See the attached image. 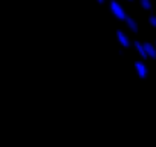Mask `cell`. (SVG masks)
<instances>
[{
  "label": "cell",
  "mask_w": 156,
  "mask_h": 147,
  "mask_svg": "<svg viewBox=\"0 0 156 147\" xmlns=\"http://www.w3.org/2000/svg\"><path fill=\"white\" fill-rule=\"evenodd\" d=\"M110 13L115 16V19H118V20H121V22H124V20L127 19V14H126L124 8L116 2V0H112V2H110Z\"/></svg>",
  "instance_id": "6da1fadb"
},
{
  "label": "cell",
  "mask_w": 156,
  "mask_h": 147,
  "mask_svg": "<svg viewBox=\"0 0 156 147\" xmlns=\"http://www.w3.org/2000/svg\"><path fill=\"white\" fill-rule=\"evenodd\" d=\"M116 38H118V41H119V45H121L122 48H130L132 41H130L129 35H127L124 31H121V29H116Z\"/></svg>",
  "instance_id": "7a4b0ae2"
},
{
  "label": "cell",
  "mask_w": 156,
  "mask_h": 147,
  "mask_svg": "<svg viewBox=\"0 0 156 147\" xmlns=\"http://www.w3.org/2000/svg\"><path fill=\"white\" fill-rule=\"evenodd\" d=\"M135 69H136V72H138V77L139 78H147V75H148V69H147V66H145V63L144 61H135Z\"/></svg>",
  "instance_id": "3957f363"
},
{
  "label": "cell",
  "mask_w": 156,
  "mask_h": 147,
  "mask_svg": "<svg viewBox=\"0 0 156 147\" xmlns=\"http://www.w3.org/2000/svg\"><path fill=\"white\" fill-rule=\"evenodd\" d=\"M144 48H145V52H147L148 58H151V60H156V46H154V43L144 41Z\"/></svg>",
  "instance_id": "277c9868"
},
{
  "label": "cell",
  "mask_w": 156,
  "mask_h": 147,
  "mask_svg": "<svg viewBox=\"0 0 156 147\" xmlns=\"http://www.w3.org/2000/svg\"><path fill=\"white\" fill-rule=\"evenodd\" d=\"M124 22H126V25L129 26V29H130L133 34H138V31H139V26H138V22H136L133 17L127 16V19H126Z\"/></svg>",
  "instance_id": "5b68a950"
},
{
  "label": "cell",
  "mask_w": 156,
  "mask_h": 147,
  "mask_svg": "<svg viewBox=\"0 0 156 147\" xmlns=\"http://www.w3.org/2000/svg\"><path fill=\"white\" fill-rule=\"evenodd\" d=\"M133 46H135V49H136V52L139 54L141 58H144V60L148 58V55H147V52H145V48H144V43H141V41H135Z\"/></svg>",
  "instance_id": "8992f818"
},
{
  "label": "cell",
  "mask_w": 156,
  "mask_h": 147,
  "mask_svg": "<svg viewBox=\"0 0 156 147\" xmlns=\"http://www.w3.org/2000/svg\"><path fill=\"white\" fill-rule=\"evenodd\" d=\"M139 5H141V8L145 9V11H151V8H153L151 0H139Z\"/></svg>",
  "instance_id": "52a82bcc"
},
{
  "label": "cell",
  "mask_w": 156,
  "mask_h": 147,
  "mask_svg": "<svg viewBox=\"0 0 156 147\" xmlns=\"http://www.w3.org/2000/svg\"><path fill=\"white\" fill-rule=\"evenodd\" d=\"M148 23H150V26L156 28V14H151V16L148 17Z\"/></svg>",
  "instance_id": "ba28073f"
},
{
  "label": "cell",
  "mask_w": 156,
  "mask_h": 147,
  "mask_svg": "<svg viewBox=\"0 0 156 147\" xmlns=\"http://www.w3.org/2000/svg\"><path fill=\"white\" fill-rule=\"evenodd\" d=\"M97 2H98V3H104V2H106V0H97Z\"/></svg>",
  "instance_id": "9c48e42d"
},
{
  "label": "cell",
  "mask_w": 156,
  "mask_h": 147,
  "mask_svg": "<svg viewBox=\"0 0 156 147\" xmlns=\"http://www.w3.org/2000/svg\"><path fill=\"white\" fill-rule=\"evenodd\" d=\"M127 2H135V0H127Z\"/></svg>",
  "instance_id": "30bf717a"
},
{
  "label": "cell",
  "mask_w": 156,
  "mask_h": 147,
  "mask_svg": "<svg viewBox=\"0 0 156 147\" xmlns=\"http://www.w3.org/2000/svg\"><path fill=\"white\" fill-rule=\"evenodd\" d=\"M154 46H156V41H154Z\"/></svg>",
  "instance_id": "8fae6325"
}]
</instances>
